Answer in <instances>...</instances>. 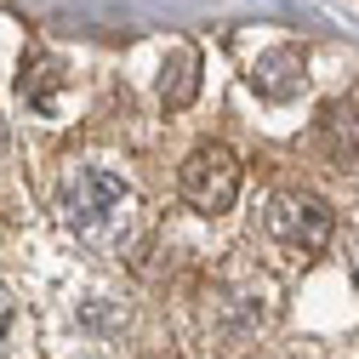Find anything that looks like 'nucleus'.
<instances>
[{"label":"nucleus","mask_w":359,"mask_h":359,"mask_svg":"<svg viewBox=\"0 0 359 359\" xmlns=\"http://www.w3.org/2000/svg\"><path fill=\"white\" fill-rule=\"evenodd\" d=\"M57 222L92 251H126L137 240V189L109 165H74L57 183Z\"/></svg>","instance_id":"f257e3e1"},{"label":"nucleus","mask_w":359,"mask_h":359,"mask_svg":"<svg viewBox=\"0 0 359 359\" xmlns=\"http://www.w3.org/2000/svg\"><path fill=\"white\" fill-rule=\"evenodd\" d=\"M331 229H337L331 205H325L320 194H302V189L274 194L268 211H262V234L274 240V245H285V251H297V257L325 251V245H331Z\"/></svg>","instance_id":"f03ea898"},{"label":"nucleus","mask_w":359,"mask_h":359,"mask_svg":"<svg viewBox=\"0 0 359 359\" xmlns=\"http://www.w3.org/2000/svg\"><path fill=\"white\" fill-rule=\"evenodd\" d=\"M177 189L200 217H222L240 200V154L229 143H200L177 171Z\"/></svg>","instance_id":"7ed1b4c3"},{"label":"nucleus","mask_w":359,"mask_h":359,"mask_svg":"<svg viewBox=\"0 0 359 359\" xmlns=\"http://www.w3.org/2000/svg\"><path fill=\"white\" fill-rule=\"evenodd\" d=\"M63 86H69V74H63V63H57L52 52H34V57H23L18 97H23L34 114H57V109H63Z\"/></svg>","instance_id":"20e7f679"},{"label":"nucleus","mask_w":359,"mask_h":359,"mask_svg":"<svg viewBox=\"0 0 359 359\" xmlns=\"http://www.w3.org/2000/svg\"><path fill=\"white\" fill-rule=\"evenodd\" d=\"M302 52L297 46H280V52H268V57H257L251 63V86L262 97H297L302 92Z\"/></svg>","instance_id":"39448f33"},{"label":"nucleus","mask_w":359,"mask_h":359,"mask_svg":"<svg viewBox=\"0 0 359 359\" xmlns=\"http://www.w3.org/2000/svg\"><path fill=\"white\" fill-rule=\"evenodd\" d=\"M200 92V52L194 46H177L165 63H160V103L165 109H189Z\"/></svg>","instance_id":"423d86ee"},{"label":"nucleus","mask_w":359,"mask_h":359,"mask_svg":"<svg viewBox=\"0 0 359 359\" xmlns=\"http://www.w3.org/2000/svg\"><path fill=\"white\" fill-rule=\"evenodd\" d=\"M320 137H325V149L337 154V160H353L359 154V103H331L325 114H320Z\"/></svg>","instance_id":"0eeeda50"},{"label":"nucleus","mask_w":359,"mask_h":359,"mask_svg":"<svg viewBox=\"0 0 359 359\" xmlns=\"http://www.w3.org/2000/svg\"><path fill=\"white\" fill-rule=\"evenodd\" d=\"M6 325H12V302L0 297V337H6Z\"/></svg>","instance_id":"6e6552de"},{"label":"nucleus","mask_w":359,"mask_h":359,"mask_svg":"<svg viewBox=\"0 0 359 359\" xmlns=\"http://www.w3.org/2000/svg\"><path fill=\"white\" fill-rule=\"evenodd\" d=\"M353 274H359V234H353Z\"/></svg>","instance_id":"1a4fd4ad"},{"label":"nucleus","mask_w":359,"mask_h":359,"mask_svg":"<svg viewBox=\"0 0 359 359\" xmlns=\"http://www.w3.org/2000/svg\"><path fill=\"white\" fill-rule=\"evenodd\" d=\"M0 154H6V120H0Z\"/></svg>","instance_id":"9d476101"}]
</instances>
